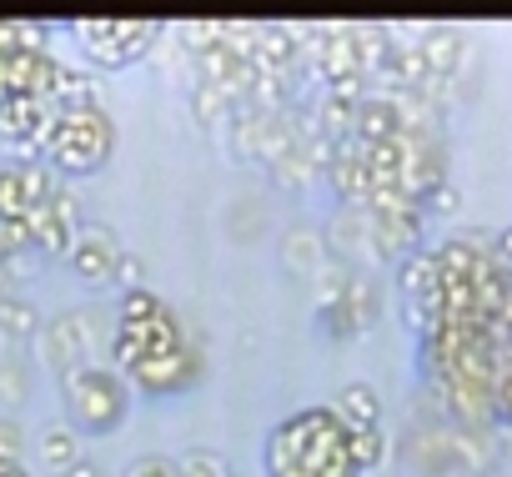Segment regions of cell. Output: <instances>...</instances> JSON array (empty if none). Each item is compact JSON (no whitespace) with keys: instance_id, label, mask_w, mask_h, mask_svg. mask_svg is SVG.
<instances>
[{"instance_id":"10","label":"cell","mask_w":512,"mask_h":477,"mask_svg":"<svg viewBox=\"0 0 512 477\" xmlns=\"http://www.w3.org/2000/svg\"><path fill=\"white\" fill-rule=\"evenodd\" d=\"M41 462L56 467V472H66L71 462H81V432H76L71 422L46 427V437H41Z\"/></svg>"},{"instance_id":"17","label":"cell","mask_w":512,"mask_h":477,"mask_svg":"<svg viewBox=\"0 0 512 477\" xmlns=\"http://www.w3.org/2000/svg\"><path fill=\"white\" fill-rule=\"evenodd\" d=\"M126 477H181V472H176V457L146 452V457H136V462H131V472H126Z\"/></svg>"},{"instance_id":"11","label":"cell","mask_w":512,"mask_h":477,"mask_svg":"<svg viewBox=\"0 0 512 477\" xmlns=\"http://www.w3.org/2000/svg\"><path fill=\"white\" fill-rule=\"evenodd\" d=\"M382 457H387V432L382 427H347V462L357 472L382 467Z\"/></svg>"},{"instance_id":"1","label":"cell","mask_w":512,"mask_h":477,"mask_svg":"<svg viewBox=\"0 0 512 477\" xmlns=\"http://www.w3.org/2000/svg\"><path fill=\"white\" fill-rule=\"evenodd\" d=\"M267 472L272 477H357L347 462V422L337 407H302L267 437Z\"/></svg>"},{"instance_id":"21","label":"cell","mask_w":512,"mask_h":477,"mask_svg":"<svg viewBox=\"0 0 512 477\" xmlns=\"http://www.w3.org/2000/svg\"><path fill=\"white\" fill-rule=\"evenodd\" d=\"M0 297H11V262H0Z\"/></svg>"},{"instance_id":"18","label":"cell","mask_w":512,"mask_h":477,"mask_svg":"<svg viewBox=\"0 0 512 477\" xmlns=\"http://www.w3.org/2000/svg\"><path fill=\"white\" fill-rule=\"evenodd\" d=\"M21 442H26V437H21V422H16V417H0V462L16 467V462H21Z\"/></svg>"},{"instance_id":"15","label":"cell","mask_w":512,"mask_h":477,"mask_svg":"<svg viewBox=\"0 0 512 477\" xmlns=\"http://www.w3.org/2000/svg\"><path fill=\"white\" fill-rule=\"evenodd\" d=\"M176 472L181 477H226V462L216 452H206V447H191L186 457H176Z\"/></svg>"},{"instance_id":"8","label":"cell","mask_w":512,"mask_h":477,"mask_svg":"<svg viewBox=\"0 0 512 477\" xmlns=\"http://www.w3.org/2000/svg\"><path fill=\"white\" fill-rule=\"evenodd\" d=\"M397 131H402L397 101H392V96L367 91V101H362V106H357V116H352V136H357V141H367V146H377V141H392Z\"/></svg>"},{"instance_id":"5","label":"cell","mask_w":512,"mask_h":477,"mask_svg":"<svg viewBox=\"0 0 512 477\" xmlns=\"http://www.w3.org/2000/svg\"><path fill=\"white\" fill-rule=\"evenodd\" d=\"M61 191L46 161H0V216H26Z\"/></svg>"},{"instance_id":"3","label":"cell","mask_w":512,"mask_h":477,"mask_svg":"<svg viewBox=\"0 0 512 477\" xmlns=\"http://www.w3.org/2000/svg\"><path fill=\"white\" fill-rule=\"evenodd\" d=\"M66 377V407L81 422V432H111L126 417V382L121 372L101 367V362H76Z\"/></svg>"},{"instance_id":"19","label":"cell","mask_w":512,"mask_h":477,"mask_svg":"<svg viewBox=\"0 0 512 477\" xmlns=\"http://www.w3.org/2000/svg\"><path fill=\"white\" fill-rule=\"evenodd\" d=\"M141 257H131V252H121V262H116V282H121V292H136L141 287Z\"/></svg>"},{"instance_id":"14","label":"cell","mask_w":512,"mask_h":477,"mask_svg":"<svg viewBox=\"0 0 512 477\" xmlns=\"http://www.w3.org/2000/svg\"><path fill=\"white\" fill-rule=\"evenodd\" d=\"M31 247V226L26 216H0V262H11L16 252Z\"/></svg>"},{"instance_id":"20","label":"cell","mask_w":512,"mask_h":477,"mask_svg":"<svg viewBox=\"0 0 512 477\" xmlns=\"http://www.w3.org/2000/svg\"><path fill=\"white\" fill-rule=\"evenodd\" d=\"M61 477H101V467H96L91 457H81V462H71V467H66Z\"/></svg>"},{"instance_id":"7","label":"cell","mask_w":512,"mask_h":477,"mask_svg":"<svg viewBox=\"0 0 512 477\" xmlns=\"http://www.w3.org/2000/svg\"><path fill=\"white\" fill-rule=\"evenodd\" d=\"M71 272L86 282V287H106V282H116V262H121V247L111 242V231H101V226H81V236H76V247H71Z\"/></svg>"},{"instance_id":"6","label":"cell","mask_w":512,"mask_h":477,"mask_svg":"<svg viewBox=\"0 0 512 477\" xmlns=\"http://www.w3.org/2000/svg\"><path fill=\"white\" fill-rule=\"evenodd\" d=\"M327 176H332L337 196H342L347 206L362 211V206L372 201V191H377V181H372V161H367V141H357V136L337 141V146H332V166H327Z\"/></svg>"},{"instance_id":"12","label":"cell","mask_w":512,"mask_h":477,"mask_svg":"<svg viewBox=\"0 0 512 477\" xmlns=\"http://www.w3.org/2000/svg\"><path fill=\"white\" fill-rule=\"evenodd\" d=\"M231 111H236V101H231V96H226L221 86H206V81H196V86H191V116H196L201 126L221 131Z\"/></svg>"},{"instance_id":"16","label":"cell","mask_w":512,"mask_h":477,"mask_svg":"<svg viewBox=\"0 0 512 477\" xmlns=\"http://www.w3.org/2000/svg\"><path fill=\"white\" fill-rule=\"evenodd\" d=\"M0 322H6L11 332H36V312L21 297H0Z\"/></svg>"},{"instance_id":"22","label":"cell","mask_w":512,"mask_h":477,"mask_svg":"<svg viewBox=\"0 0 512 477\" xmlns=\"http://www.w3.org/2000/svg\"><path fill=\"white\" fill-rule=\"evenodd\" d=\"M6 477H31V472H26V467L16 462V467H6Z\"/></svg>"},{"instance_id":"4","label":"cell","mask_w":512,"mask_h":477,"mask_svg":"<svg viewBox=\"0 0 512 477\" xmlns=\"http://www.w3.org/2000/svg\"><path fill=\"white\" fill-rule=\"evenodd\" d=\"M76 41L96 66H131L161 41V26L156 21H76Z\"/></svg>"},{"instance_id":"13","label":"cell","mask_w":512,"mask_h":477,"mask_svg":"<svg viewBox=\"0 0 512 477\" xmlns=\"http://www.w3.org/2000/svg\"><path fill=\"white\" fill-rule=\"evenodd\" d=\"M161 297L151 292V287H136V292H121V317H116V327H146V322H156L161 317Z\"/></svg>"},{"instance_id":"9","label":"cell","mask_w":512,"mask_h":477,"mask_svg":"<svg viewBox=\"0 0 512 477\" xmlns=\"http://www.w3.org/2000/svg\"><path fill=\"white\" fill-rule=\"evenodd\" d=\"M332 407L347 427H382V397H377L372 382H347Z\"/></svg>"},{"instance_id":"2","label":"cell","mask_w":512,"mask_h":477,"mask_svg":"<svg viewBox=\"0 0 512 477\" xmlns=\"http://www.w3.org/2000/svg\"><path fill=\"white\" fill-rule=\"evenodd\" d=\"M116 146V126L101 106H81V111H56L41 136H36V151L51 171H66V176H86L96 166H106Z\"/></svg>"}]
</instances>
